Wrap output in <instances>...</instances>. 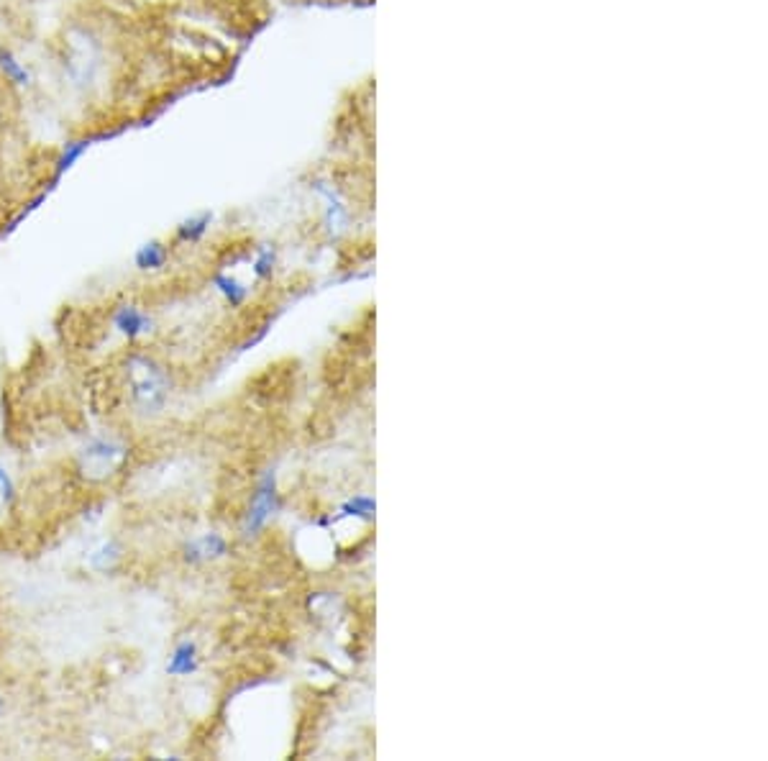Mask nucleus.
<instances>
[{
    "label": "nucleus",
    "mask_w": 768,
    "mask_h": 761,
    "mask_svg": "<svg viewBox=\"0 0 768 761\" xmlns=\"http://www.w3.org/2000/svg\"><path fill=\"white\" fill-rule=\"evenodd\" d=\"M211 221H213L211 213H200V216H192V219H188V221H182L180 226H177V231H174L177 242H185V244H195V242H200V239L205 236V231H208Z\"/></svg>",
    "instance_id": "obj_12"
},
{
    "label": "nucleus",
    "mask_w": 768,
    "mask_h": 761,
    "mask_svg": "<svg viewBox=\"0 0 768 761\" xmlns=\"http://www.w3.org/2000/svg\"><path fill=\"white\" fill-rule=\"evenodd\" d=\"M111 323H113L116 334H120V336L128 339V342H139V339H144L146 334L154 331L151 316H149L146 311H142L139 305H134V303L119 305V308L111 313Z\"/></svg>",
    "instance_id": "obj_4"
},
{
    "label": "nucleus",
    "mask_w": 768,
    "mask_h": 761,
    "mask_svg": "<svg viewBox=\"0 0 768 761\" xmlns=\"http://www.w3.org/2000/svg\"><path fill=\"white\" fill-rule=\"evenodd\" d=\"M128 446L113 436H93L80 451L82 472L93 480H105L126 462Z\"/></svg>",
    "instance_id": "obj_2"
},
{
    "label": "nucleus",
    "mask_w": 768,
    "mask_h": 761,
    "mask_svg": "<svg viewBox=\"0 0 768 761\" xmlns=\"http://www.w3.org/2000/svg\"><path fill=\"white\" fill-rule=\"evenodd\" d=\"M3 712H5V700L0 697V715H3Z\"/></svg>",
    "instance_id": "obj_16"
},
{
    "label": "nucleus",
    "mask_w": 768,
    "mask_h": 761,
    "mask_svg": "<svg viewBox=\"0 0 768 761\" xmlns=\"http://www.w3.org/2000/svg\"><path fill=\"white\" fill-rule=\"evenodd\" d=\"M123 559V546H120L119 541L111 539L105 541V543H100L96 551L90 554V566L96 569V572H113L116 566H119V562Z\"/></svg>",
    "instance_id": "obj_9"
},
{
    "label": "nucleus",
    "mask_w": 768,
    "mask_h": 761,
    "mask_svg": "<svg viewBox=\"0 0 768 761\" xmlns=\"http://www.w3.org/2000/svg\"><path fill=\"white\" fill-rule=\"evenodd\" d=\"M280 505L282 503H280V492H277V480H274L272 472H266L265 477L259 480L257 490L251 492V503H249V511H246V518H243L241 534L246 539L259 536V531L265 528L272 518L277 516Z\"/></svg>",
    "instance_id": "obj_3"
},
{
    "label": "nucleus",
    "mask_w": 768,
    "mask_h": 761,
    "mask_svg": "<svg viewBox=\"0 0 768 761\" xmlns=\"http://www.w3.org/2000/svg\"><path fill=\"white\" fill-rule=\"evenodd\" d=\"M128 367V395L142 416H159L172 393L169 372L154 357L134 351L126 362Z\"/></svg>",
    "instance_id": "obj_1"
},
{
    "label": "nucleus",
    "mask_w": 768,
    "mask_h": 761,
    "mask_svg": "<svg viewBox=\"0 0 768 761\" xmlns=\"http://www.w3.org/2000/svg\"><path fill=\"white\" fill-rule=\"evenodd\" d=\"M200 666V657H197V643L190 639L180 641L172 651L167 662V674L169 677H190L197 672Z\"/></svg>",
    "instance_id": "obj_6"
},
{
    "label": "nucleus",
    "mask_w": 768,
    "mask_h": 761,
    "mask_svg": "<svg viewBox=\"0 0 768 761\" xmlns=\"http://www.w3.org/2000/svg\"><path fill=\"white\" fill-rule=\"evenodd\" d=\"M0 73L8 82H13L19 88H26L31 82V73L26 70L24 62H19V57L5 47H0Z\"/></svg>",
    "instance_id": "obj_10"
},
{
    "label": "nucleus",
    "mask_w": 768,
    "mask_h": 761,
    "mask_svg": "<svg viewBox=\"0 0 768 761\" xmlns=\"http://www.w3.org/2000/svg\"><path fill=\"white\" fill-rule=\"evenodd\" d=\"M169 262V246L165 242H146L134 254V267L139 272H162Z\"/></svg>",
    "instance_id": "obj_7"
},
{
    "label": "nucleus",
    "mask_w": 768,
    "mask_h": 761,
    "mask_svg": "<svg viewBox=\"0 0 768 761\" xmlns=\"http://www.w3.org/2000/svg\"><path fill=\"white\" fill-rule=\"evenodd\" d=\"M226 554H228V541L223 539L220 534H205L200 539L185 543V549H182V559L188 565H203V562L223 559Z\"/></svg>",
    "instance_id": "obj_5"
},
{
    "label": "nucleus",
    "mask_w": 768,
    "mask_h": 761,
    "mask_svg": "<svg viewBox=\"0 0 768 761\" xmlns=\"http://www.w3.org/2000/svg\"><path fill=\"white\" fill-rule=\"evenodd\" d=\"M0 500H3V505H13L16 503V482H13V477H11V472L0 465Z\"/></svg>",
    "instance_id": "obj_14"
},
{
    "label": "nucleus",
    "mask_w": 768,
    "mask_h": 761,
    "mask_svg": "<svg viewBox=\"0 0 768 761\" xmlns=\"http://www.w3.org/2000/svg\"><path fill=\"white\" fill-rule=\"evenodd\" d=\"M90 147H93V139H90V136L70 139V142L62 147V151H59L57 162H54V180H59V177H65V174L70 173Z\"/></svg>",
    "instance_id": "obj_8"
},
{
    "label": "nucleus",
    "mask_w": 768,
    "mask_h": 761,
    "mask_svg": "<svg viewBox=\"0 0 768 761\" xmlns=\"http://www.w3.org/2000/svg\"><path fill=\"white\" fill-rule=\"evenodd\" d=\"M272 270H274V251H272V249H265V251L259 254V259L254 262V274L265 280V277L272 274Z\"/></svg>",
    "instance_id": "obj_15"
},
{
    "label": "nucleus",
    "mask_w": 768,
    "mask_h": 761,
    "mask_svg": "<svg viewBox=\"0 0 768 761\" xmlns=\"http://www.w3.org/2000/svg\"><path fill=\"white\" fill-rule=\"evenodd\" d=\"M341 513H343V516L372 518V513H374V500H372V497H366V495H359V497L349 500V503L341 508Z\"/></svg>",
    "instance_id": "obj_13"
},
{
    "label": "nucleus",
    "mask_w": 768,
    "mask_h": 761,
    "mask_svg": "<svg viewBox=\"0 0 768 761\" xmlns=\"http://www.w3.org/2000/svg\"><path fill=\"white\" fill-rule=\"evenodd\" d=\"M213 285L218 288V293L228 300L231 308H241V305L246 303V297H249V288L241 285L239 280L231 277V274H216V277H213Z\"/></svg>",
    "instance_id": "obj_11"
}]
</instances>
